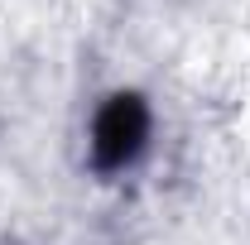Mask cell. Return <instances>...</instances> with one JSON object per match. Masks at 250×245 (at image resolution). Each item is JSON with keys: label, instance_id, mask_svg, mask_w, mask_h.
Returning <instances> with one entry per match:
<instances>
[{"label": "cell", "instance_id": "cell-1", "mask_svg": "<svg viewBox=\"0 0 250 245\" xmlns=\"http://www.w3.org/2000/svg\"><path fill=\"white\" fill-rule=\"evenodd\" d=\"M149 144V106L135 92H116L92 116V163L101 173L130 168Z\"/></svg>", "mask_w": 250, "mask_h": 245}]
</instances>
